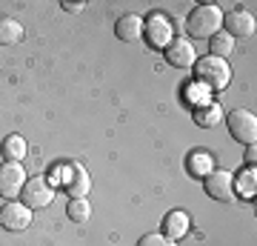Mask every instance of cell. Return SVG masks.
<instances>
[{
    "label": "cell",
    "mask_w": 257,
    "mask_h": 246,
    "mask_svg": "<svg viewBox=\"0 0 257 246\" xmlns=\"http://www.w3.org/2000/svg\"><path fill=\"white\" fill-rule=\"evenodd\" d=\"M223 26V15L217 6H197L192 9V15L186 18V29H189V35L197 37V40H211V37L220 32Z\"/></svg>",
    "instance_id": "obj_1"
},
{
    "label": "cell",
    "mask_w": 257,
    "mask_h": 246,
    "mask_svg": "<svg viewBox=\"0 0 257 246\" xmlns=\"http://www.w3.org/2000/svg\"><path fill=\"white\" fill-rule=\"evenodd\" d=\"M194 77H197V83H203L206 89L211 92H220L229 86L231 80V66L226 63V60H220V57H203V60H197L194 63Z\"/></svg>",
    "instance_id": "obj_2"
},
{
    "label": "cell",
    "mask_w": 257,
    "mask_h": 246,
    "mask_svg": "<svg viewBox=\"0 0 257 246\" xmlns=\"http://www.w3.org/2000/svg\"><path fill=\"white\" fill-rule=\"evenodd\" d=\"M229 132L234 140L251 146L257 140V115L248 109H234L229 112Z\"/></svg>",
    "instance_id": "obj_3"
},
{
    "label": "cell",
    "mask_w": 257,
    "mask_h": 246,
    "mask_svg": "<svg viewBox=\"0 0 257 246\" xmlns=\"http://www.w3.org/2000/svg\"><path fill=\"white\" fill-rule=\"evenodd\" d=\"M26 172H23V166L15 163V160H6V163L0 166V198H6V201H15L23 186H26Z\"/></svg>",
    "instance_id": "obj_4"
},
{
    "label": "cell",
    "mask_w": 257,
    "mask_h": 246,
    "mask_svg": "<svg viewBox=\"0 0 257 246\" xmlns=\"http://www.w3.org/2000/svg\"><path fill=\"white\" fill-rule=\"evenodd\" d=\"M20 195H23V203L29 209H43V206H49L55 201V186L46 178H29Z\"/></svg>",
    "instance_id": "obj_5"
},
{
    "label": "cell",
    "mask_w": 257,
    "mask_h": 246,
    "mask_svg": "<svg viewBox=\"0 0 257 246\" xmlns=\"http://www.w3.org/2000/svg\"><path fill=\"white\" fill-rule=\"evenodd\" d=\"M0 226L9 229V232H23L32 226V209L20 201H9L0 209Z\"/></svg>",
    "instance_id": "obj_6"
},
{
    "label": "cell",
    "mask_w": 257,
    "mask_h": 246,
    "mask_svg": "<svg viewBox=\"0 0 257 246\" xmlns=\"http://www.w3.org/2000/svg\"><path fill=\"white\" fill-rule=\"evenodd\" d=\"M166 63L175 66V69H192L197 63V52H194L192 40H183V37H172V43L166 46Z\"/></svg>",
    "instance_id": "obj_7"
},
{
    "label": "cell",
    "mask_w": 257,
    "mask_h": 246,
    "mask_svg": "<svg viewBox=\"0 0 257 246\" xmlns=\"http://www.w3.org/2000/svg\"><path fill=\"white\" fill-rule=\"evenodd\" d=\"M206 195L211 201L229 203L234 198V175L223 172V169H214L211 175H206Z\"/></svg>",
    "instance_id": "obj_8"
},
{
    "label": "cell",
    "mask_w": 257,
    "mask_h": 246,
    "mask_svg": "<svg viewBox=\"0 0 257 246\" xmlns=\"http://www.w3.org/2000/svg\"><path fill=\"white\" fill-rule=\"evenodd\" d=\"M143 35L149 37V43L155 46V49H166V46L172 43V23L166 20V15H152V18L143 23Z\"/></svg>",
    "instance_id": "obj_9"
},
{
    "label": "cell",
    "mask_w": 257,
    "mask_h": 246,
    "mask_svg": "<svg viewBox=\"0 0 257 246\" xmlns=\"http://www.w3.org/2000/svg\"><path fill=\"white\" fill-rule=\"evenodd\" d=\"M63 183H66V192L72 198H86V192L92 189V178L89 172L83 169L80 163H69L63 169Z\"/></svg>",
    "instance_id": "obj_10"
},
{
    "label": "cell",
    "mask_w": 257,
    "mask_h": 246,
    "mask_svg": "<svg viewBox=\"0 0 257 246\" xmlns=\"http://www.w3.org/2000/svg\"><path fill=\"white\" fill-rule=\"evenodd\" d=\"M223 23H226V35L234 40V37H251L254 35V18H251V12L246 9H237V12H229V18H223Z\"/></svg>",
    "instance_id": "obj_11"
},
{
    "label": "cell",
    "mask_w": 257,
    "mask_h": 246,
    "mask_svg": "<svg viewBox=\"0 0 257 246\" xmlns=\"http://www.w3.org/2000/svg\"><path fill=\"white\" fill-rule=\"evenodd\" d=\"M114 35L123 40V43H135V40H140L143 37V18L140 15H123V18L117 20V26H114Z\"/></svg>",
    "instance_id": "obj_12"
},
{
    "label": "cell",
    "mask_w": 257,
    "mask_h": 246,
    "mask_svg": "<svg viewBox=\"0 0 257 246\" xmlns=\"http://www.w3.org/2000/svg\"><path fill=\"white\" fill-rule=\"evenodd\" d=\"M189 226H192L189 215H186L183 209H175V212H169L166 220H163V235L172 237V240H177V237H183L186 232H189Z\"/></svg>",
    "instance_id": "obj_13"
},
{
    "label": "cell",
    "mask_w": 257,
    "mask_h": 246,
    "mask_svg": "<svg viewBox=\"0 0 257 246\" xmlns=\"http://www.w3.org/2000/svg\"><path fill=\"white\" fill-rule=\"evenodd\" d=\"M194 123L200 129H211V126H217L223 120V106L220 103H200V106H194Z\"/></svg>",
    "instance_id": "obj_14"
},
{
    "label": "cell",
    "mask_w": 257,
    "mask_h": 246,
    "mask_svg": "<svg viewBox=\"0 0 257 246\" xmlns=\"http://www.w3.org/2000/svg\"><path fill=\"white\" fill-rule=\"evenodd\" d=\"M23 40V23L18 18H0V46H15Z\"/></svg>",
    "instance_id": "obj_15"
},
{
    "label": "cell",
    "mask_w": 257,
    "mask_h": 246,
    "mask_svg": "<svg viewBox=\"0 0 257 246\" xmlns=\"http://www.w3.org/2000/svg\"><path fill=\"white\" fill-rule=\"evenodd\" d=\"M189 172L197 175V178H206V175L214 172V157H211V152H206V149L192 152V157H189Z\"/></svg>",
    "instance_id": "obj_16"
},
{
    "label": "cell",
    "mask_w": 257,
    "mask_h": 246,
    "mask_svg": "<svg viewBox=\"0 0 257 246\" xmlns=\"http://www.w3.org/2000/svg\"><path fill=\"white\" fill-rule=\"evenodd\" d=\"M26 152H29V146H26V140H23L20 135H9L6 140H3V155H6V160L20 163V160L26 157Z\"/></svg>",
    "instance_id": "obj_17"
},
{
    "label": "cell",
    "mask_w": 257,
    "mask_h": 246,
    "mask_svg": "<svg viewBox=\"0 0 257 246\" xmlns=\"http://www.w3.org/2000/svg\"><path fill=\"white\" fill-rule=\"evenodd\" d=\"M66 215L74 223H86V220L92 218V203L86 201V198H72L69 206H66Z\"/></svg>",
    "instance_id": "obj_18"
},
{
    "label": "cell",
    "mask_w": 257,
    "mask_h": 246,
    "mask_svg": "<svg viewBox=\"0 0 257 246\" xmlns=\"http://www.w3.org/2000/svg\"><path fill=\"white\" fill-rule=\"evenodd\" d=\"M209 49H211V57H220V60H226V57L234 52V40H231L226 32H217V35L209 40Z\"/></svg>",
    "instance_id": "obj_19"
},
{
    "label": "cell",
    "mask_w": 257,
    "mask_h": 246,
    "mask_svg": "<svg viewBox=\"0 0 257 246\" xmlns=\"http://www.w3.org/2000/svg\"><path fill=\"white\" fill-rule=\"evenodd\" d=\"M257 172H254V166H246L243 169V175H240V195H254V186H257Z\"/></svg>",
    "instance_id": "obj_20"
},
{
    "label": "cell",
    "mask_w": 257,
    "mask_h": 246,
    "mask_svg": "<svg viewBox=\"0 0 257 246\" xmlns=\"http://www.w3.org/2000/svg\"><path fill=\"white\" fill-rule=\"evenodd\" d=\"M138 246H175V240L166 237V235H160V232H149V235H143L138 240Z\"/></svg>",
    "instance_id": "obj_21"
},
{
    "label": "cell",
    "mask_w": 257,
    "mask_h": 246,
    "mask_svg": "<svg viewBox=\"0 0 257 246\" xmlns=\"http://www.w3.org/2000/svg\"><path fill=\"white\" fill-rule=\"evenodd\" d=\"M254 157H257V146L251 143V146L246 149V163H248V166H254Z\"/></svg>",
    "instance_id": "obj_22"
},
{
    "label": "cell",
    "mask_w": 257,
    "mask_h": 246,
    "mask_svg": "<svg viewBox=\"0 0 257 246\" xmlns=\"http://www.w3.org/2000/svg\"><path fill=\"white\" fill-rule=\"evenodd\" d=\"M63 9H66V12H80L83 3H63Z\"/></svg>",
    "instance_id": "obj_23"
}]
</instances>
